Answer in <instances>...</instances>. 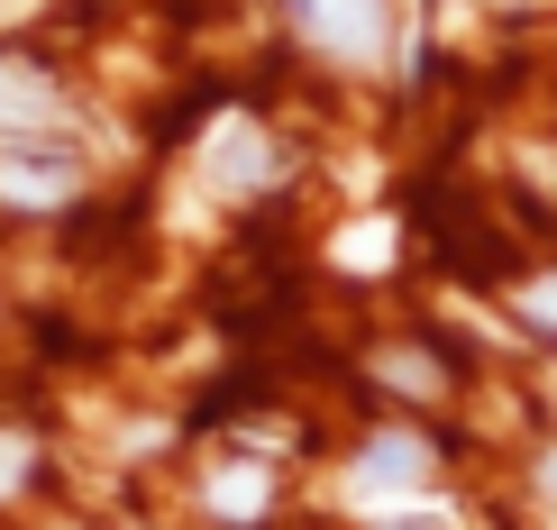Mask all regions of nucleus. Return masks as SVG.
Returning a JSON list of instances; mask_svg holds the SVG:
<instances>
[{
  "label": "nucleus",
  "instance_id": "nucleus-9",
  "mask_svg": "<svg viewBox=\"0 0 557 530\" xmlns=\"http://www.w3.org/2000/svg\"><path fill=\"white\" fill-rule=\"evenodd\" d=\"M384 384H403V394H438V366L411 357V348H393V357H384Z\"/></svg>",
  "mask_w": 557,
  "mask_h": 530
},
{
  "label": "nucleus",
  "instance_id": "nucleus-6",
  "mask_svg": "<svg viewBox=\"0 0 557 530\" xmlns=\"http://www.w3.org/2000/svg\"><path fill=\"white\" fill-rule=\"evenodd\" d=\"M338 266H347V274H384V266H393V220L338 229Z\"/></svg>",
  "mask_w": 557,
  "mask_h": 530
},
{
  "label": "nucleus",
  "instance_id": "nucleus-10",
  "mask_svg": "<svg viewBox=\"0 0 557 530\" xmlns=\"http://www.w3.org/2000/svg\"><path fill=\"white\" fill-rule=\"evenodd\" d=\"M521 320H548V330H557V274H540V284L521 293Z\"/></svg>",
  "mask_w": 557,
  "mask_h": 530
},
{
  "label": "nucleus",
  "instance_id": "nucleus-2",
  "mask_svg": "<svg viewBox=\"0 0 557 530\" xmlns=\"http://www.w3.org/2000/svg\"><path fill=\"white\" fill-rule=\"evenodd\" d=\"M421 476H430V440H411V430H384V440L357 457V476H347V503H366V513H393L403 494H421Z\"/></svg>",
  "mask_w": 557,
  "mask_h": 530
},
{
  "label": "nucleus",
  "instance_id": "nucleus-11",
  "mask_svg": "<svg viewBox=\"0 0 557 530\" xmlns=\"http://www.w3.org/2000/svg\"><path fill=\"white\" fill-rule=\"evenodd\" d=\"M18 476H28V440H0V494H18Z\"/></svg>",
  "mask_w": 557,
  "mask_h": 530
},
{
  "label": "nucleus",
  "instance_id": "nucleus-1",
  "mask_svg": "<svg viewBox=\"0 0 557 530\" xmlns=\"http://www.w3.org/2000/svg\"><path fill=\"white\" fill-rule=\"evenodd\" d=\"M201 183H211V193H265L274 183V147H265V128L247 120V110L211 120V137H201Z\"/></svg>",
  "mask_w": 557,
  "mask_h": 530
},
{
  "label": "nucleus",
  "instance_id": "nucleus-7",
  "mask_svg": "<svg viewBox=\"0 0 557 530\" xmlns=\"http://www.w3.org/2000/svg\"><path fill=\"white\" fill-rule=\"evenodd\" d=\"M211 513H265V476L257 467H220V485H211Z\"/></svg>",
  "mask_w": 557,
  "mask_h": 530
},
{
  "label": "nucleus",
  "instance_id": "nucleus-8",
  "mask_svg": "<svg viewBox=\"0 0 557 530\" xmlns=\"http://www.w3.org/2000/svg\"><path fill=\"white\" fill-rule=\"evenodd\" d=\"M375 530H457V513L438 494H403L393 513H375Z\"/></svg>",
  "mask_w": 557,
  "mask_h": 530
},
{
  "label": "nucleus",
  "instance_id": "nucleus-5",
  "mask_svg": "<svg viewBox=\"0 0 557 530\" xmlns=\"http://www.w3.org/2000/svg\"><path fill=\"white\" fill-rule=\"evenodd\" d=\"M55 83L37 64H0V128H55Z\"/></svg>",
  "mask_w": 557,
  "mask_h": 530
},
{
  "label": "nucleus",
  "instance_id": "nucleus-3",
  "mask_svg": "<svg viewBox=\"0 0 557 530\" xmlns=\"http://www.w3.org/2000/svg\"><path fill=\"white\" fill-rule=\"evenodd\" d=\"M293 19L311 28V46H330L338 64H375L384 56V0H293Z\"/></svg>",
  "mask_w": 557,
  "mask_h": 530
},
{
  "label": "nucleus",
  "instance_id": "nucleus-12",
  "mask_svg": "<svg viewBox=\"0 0 557 530\" xmlns=\"http://www.w3.org/2000/svg\"><path fill=\"white\" fill-rule=\"evenodd\" d=\"M540 485H548V503H557V457H548V467H540Z\"/></svg>",
  "mask_w": 557,
  "mask_h": 530
},
{
  "label": "nucleus",
  "instance_id": "nucleus-4",
  "mask_svg": "<svg viewBox=\"0 0 557 530\" xmlns=\"http://www.w3.org/2000/svg\"><path fill=\"white\" fill-rule=\"evenodd\" d=\"M0 201L55 211V201H74V165H64V156H0Z\"/></svg>",
  "mask_w": 557,
  "mask_h": 530
}]
</instances>
